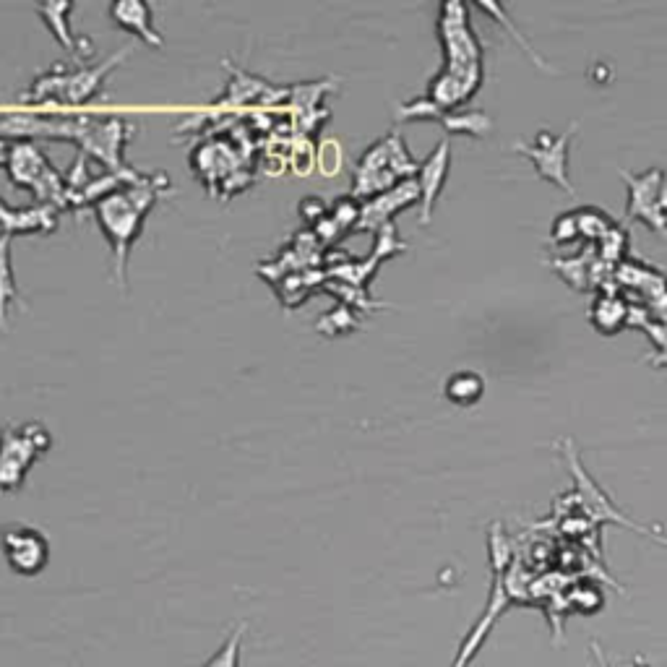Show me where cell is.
Masks as SVG:
<instances>
[{"instance_id": "cell-1", "label": "cell", "mask_w": 667, "mask_h": 667, "mask_svg": "<svg viewBox=\"0 0 667 667\" xmlns=\"http://www.w3.org/2000/svg\"><path fill=\"white\" fill-rule=\"evenodd\" d=\"M162 191H170V178L165 172L152 183L123 185V188L107 193L105 199L94 204V219H97L102 235L113 248L115 274H118L120 284H126L131 248L139 240L141 230H144V219L149 217Z\"/></svg>"}, {"instance_id": "cell-2", "label": "cell", "mask_w": 667, "mask_h": 667, "mask_svg": "<svg viewBox=\"0 0 667 667\" xmlns=\"http://www.w3.org/2000/svg\"><path fill=\"white\" fill-rule=\"evenodd\" d=\"M420 162L410 154L402 139V131L394 128L389 136L378 139L357 159L355 175H352V199L370 201L394 188L402 180L417 178Z\"/></svg>"}, {"instance_id": "cell-3", "label": "cell", "mask_w": 667, "mask_h": 667, "mask_svg": "<svg viewBox=\"0 0 667 667\" xmlns=\"http://www.w3.org/2000/svg\"><path fill=\"white\" fill-rule=\"evenodd\" d=\"M438 37L443 47V73L454 76L475 97L483 86V45L469 24L464 3H443L438 16Z\"/></svg>"}, {"instance_id": "cell-4", "label": "cell", "mask_w": 667, "mask_h": 667, "mask_svg": "<svg viewBox=\"0 0 667 667\" xmlns=\"http://www.w3.org/2000/svg\"><path fill=\"white\" fill-rule=\"evenodd\" d=\"M8 178L16 188H27L34 193L40 204L55 206L58 212L71 209V191L66 178L55 170V165L47 159L40 146L34 141H16L11 144V152L6 159Z\"/></svg>"}, {"instance_id": "cell-5", "label": "cell", "mask_w": 667, "mask_h": 667, "mask_svg": "<svg viewBox=\"0 0 667 667\" xmlns=\"http://www.w3.org/2000/svg\"><path fill=\"white\" fill-rule=\"evenodd\" d=\"M53 446V433L40 420L6 425L0 430V496L16 493L27 480L29 469Z\"/></svg>"}, {"instance_id": "cell-6", "label": "cell", "mask_w": 667, "mask_h": 667, "mask_svg": "<svg viewBox=\"0 0 667 667\" xmlns=\"http://www.w3.org/2000/svg\"><path fill=\"white\" fill-rule=\"evenodd\" d=\"M574 136L576 123H571L563 133L540 131L535 144H522V141H519V144H514V152L532 159L537 178L548 180L555 188H561L568 196H574V185H571V178H568V149H571Z\"/></svg>"}, {"instance_id": "cell-7", "label": "cell", "mask_w": 667, "mask_h": 667, "mask_svg": "<svg viewBox=\"0 0 667 667\" xmlns=\"http://www.w3.org/2000/svg\"><path fill=\"white\" fill-rule=\"evenodd\" d=\"M0 548L6 553L8 566L21 576L42 574L50 561V542L29 524H8L0 529Z\"/></svg>"}, {"instance_id": "cell-8", "label": "cell", "mask_w": 667, "mask_h": 667, "mask_svg": "<svg viewBox=\"0 0 667 667\" xmlns=\"http://www.w3.org/2000/svg\"><path fill=\"white\" fill-rule=\"evenodd\" d=\"M623 180H626L628 188V219H639L647 227H652L654 232H665L667 230V214L660 212L657 206V191H660V183L665 178V170L662 167H649L647 172H626L618 170Z\"/></svg>"}, {"instance_id": "cell-9", "label": "cell", "mask_w": 667, "mask_h": 667, "mask_svg": "<svg viewBox=\"0 0 667 667\" xmlns=\"http://www.w3.org/2000/svg\"><path fill=\"white\" fill-rule=\"evenodd\" d=\"M568 469H571V475H574V483H576V498H579V506H582L584 514L592 519V522H615V524H623V527L628 529H636V532H641V535H647V529H641L639 524H634L628 516H623L621 511L615 509L613 501L608 498V493L600 488V485L589 477L587 469L582 467V462H579V456H576L574 446L568 443Z\"/></svg>"}, {"instance_id": "cell-10", "label": "cell", "mask_w": 667, "mask_h": 667, "mask_svg": "<svg viewBox=\"0 0 667 667\" xmlns=\"http://www.w3.org/2000/svg\"><path fill=\"white\" fill-rule=\"evenodd\" d=\"M412 204H420V188H417L415 178L402 180L376 199L365 201L355 232H378L384 225H391L394 217Z\"/></svg>"}, {"instance_id": "cell-11", "label": "cell", "mask_w": 667, "mask_h": 667, "mask_svg": "<svg viewBox=\"0 0 667 667\" xmlns=\"http://www.w3.org/2000/svg\"><path fill=\"white\" fill-rule=\"evenodd\" d=\"M451 167V144L449 139H441L433 152L420 162L417 170V188H420V225H430L433 219V209H436L438 199H441L443 185L449 178Z\"/></svg>"}, {"instance_id": "cell-12", "label": "cell", "mask_w": 667, "mask_h": 667, "mask_svg": "<svg viewBox=\"0 0 667 667\" xmlns=\"http://www.w3.org/2000/svg\"><path fill=\"white\" fill-rule=\"evenodd\" d=\"M128 55H131V47H123V50H118L115 55H110L105 63L68 71L66 81H63V92H60V102H63V105H86L92 97H97V94L102 92V84H105V79L110 76V71H115Z\"/></svg>"}, {"instance_id": "cell-13", "label": "cell", "mask_w": 667, "mask_h": 667, "mask_svg": "<svg viewBox=\"0 0 667 667\" xmlns=\"http://www.w3.org/2000/svg\"><path fill=\"white\" fill-rule=\"evenodd\" d=\"M34 11L45 21L47 32L53 34L58 45L68 53H73L79 60L94 58V42L89 37H79L71 29V14L76 11V3H63V0H50V3H37Z\"/></svg>"}, {"instance_id": "cell-14", "label": "cell", "mask_w": 667, "mask_h": 667, "mask_svg": "<svg viewBox=\"0 0 667 667\" xmlns=\"http://www.w3.org/2000/svg\"><path fill=\"white\" fill-rule=\"evenodd\" d=\"M58 227V209L47 204L8 206L0 199V232L16 235H50Z\"/></svg>"}, {"instance_id": "cell-15", "label": "cell", "mask_w": 667, "mask_h": 667, "mask_svg": "<svg viewBox=\"0 0 667 667\" xmlns=\"http://www.w3.org/2000/svg\"><path fill=\"white\" fill-rule=\"evenodd\" d=\"M110 16H113V21L120 29L131 32L133 37H139L149 47H157L159 50V47L165 45L162 34L154 27L152 6L144 3V0H118V3L110 6Z\"/></svg>"}, {"instance_id": "cell-16", "label": "cell", "mask_w": 667, "mask_h": 667, "mask_svg": "<svg viewBox=\"0 0 667 667\" xmlns=\"http://www.w3.org/2000/svg\"><path fill=\"white\" fill-rule=\"evenodd\" d=\"M589 321L600 334H618L628 324V303L618 292H600L589 305Z\"/></svg>"}, {"instance_id": "cell-17", "label": "cell", "mask_w": 667, "mask_h": 667, "mask_svg": "<svg viewBox=\"0 0 667 667\" xmlns=\"http://www.w3.org/2000/svg\"><path fill=\"white\" fill-rule=\"evenodd\" d=\"M11 235L0 232V329H6L11 305L21 303L19 284H16L14 261H11Z\"/></svg>"}, {"instance_id": "cell-18", "label": "cell", "mask_w": 667, "mask_h": 667, "mask_svg": "<svg viewBox=\"0 0 667 667\" xmlns=\"http://www.w3.org/2000/svg\"><path fill=\"white\" fill-rule=\"evenodd\" d=\"M485 378L475 370H456L443 384V397L459 407H472L483 399Z\"/></svg>"}, {"instance_id": "cell-19", "label": "cell", "mask_w": 667, "mask_h": 667, "mask_svg": "<svg viewBox=\"0 0 667 667\" xmlns=\"http://www.w3.org/2000/svg\"><path fill=\"white\" fill-rule=\"evenodd\" d=\"M597 253H592L589 248L587 253H576V256H563V258H553L550 266H553L563 279H566L574 290L584 292L592 287V269H595Z\"/></svg>"}, {"instance_id": "cell-20", "label": "cell", "mask_w": 667, "mask_h": 667, "mask_svg": "<svg viewBox=\"0 0 667 667\" xmlns=\"http://www.w3.org/2000/svg\"><path fill=\"white\" fill-rule=\"evenodd\" d=\"M441 126L449 133L485 139L493 131V118L485 110H449V113H443Z\"/></svg>"}, {"instance_id": "cell-21", "label": "cell", "mask_w": 667, "mask_h": 667, "mask_svg": "<svg viewBox=\"0 0 667 667\" xmlns=\"http://www.w3.org/2000/svg\"><path fill=\"white\" fill-rule=\"evenodd\" d=\"M576 217H579V235H582L584 240H589V243L602 240L615 227L613 219L605 212H600L597 206H582V209H576Z\"/></svg>"}, {"instance_id": "cell-22", "label": "cell", "mask_w": 667, "mask_h": 667, "mask_svg": "<svg viewBox=\"0 0 667 667\" xmlns=\"http://www.w3.org/2000/svg\"><path fill=\"white\" fill-rule=\"evenodd\" d=\"M597 258L600 261H605V264H613L618 266L621 261H626V253H628V232L623 230V227L615 225L613 230L605 235L602 240H597Z\"/></svg>"}, {"instance_id": "cell-23", "label": "cell", "mask_w": 667, "mask_h": 667, "mask_svg": "<svg viewBox=\"0 0 667 667\" xmlns=\"http://www.w3.org/2000/svg\"><path fill=\"white\" fill-rule=\"evenodd\" d=\"M443 113H446V110H441V107L425 94V97H417V100L399 102L397 123H404V120H436V123H441Z\"/></svg>"}, {"instance_id": "cell-24", "label": "cell", "mask_w": 667, "mask_h": 667, "mask_svg": "<svg viewBox=\"0 0 667 667\" xmlns=\"http://www.w3.org/2000/svg\"><path fill=\"white\" fill-rule=\"evenodd\" d=\"M357 324H360V321H357L350 305H339L337 311H331L329 316L318 321L316 329L321 331V334H326V337H339V334H347V331L357 329Z\"/></svg>"}, {"instance_id": "cell-25", "label": "cell", "mask_w": 667, "mask_h": 667, "mask_svg": "<svg viewBox=\"0 0 667 667\" xmlns=\"http://www.w3.org/2000/svg\"><path fill=\"white\" fill-rule=\"evenodd\" d=\"M576 238H582V235H579V217H576V209L574 212L558 214L553 227H550V240H553L555 245H568L574 243Z\"/></svg>"}, {"instance_id": "cell-26", "label": "cell", "mask_w": 667, "mask_h": 667, "mask_svg": "<svg viewBox=\"0 0 667 667\" xmlns=\"http://www.w3.org/2000/svg\"><path fill=\"white\" fill-rule=\"evenodd\" d=\"M483 11H488V14L496 16L498 24H503V27H509V32L514 34L516 42H519V45H522L524 50H527V53L532 55V60H535L537 66H540V68H548V63H545V60H542L540 55H537L535 50H532V45H529V42H527V37H524V34L514 27V21H511L509 16H506V11H503V6H496V3H483Z\"/></svg>"}, {"instance_id": "cell-27", "label": "cell", "mask_w": 667, "mask_h": 667, "mask_svg": "<svg viewBox=\"0 0 667 667\" xmlns=\"http://www.w3.org/2000/svg\"><path fill=\"white\" fill-rule=\"evenodd\" d=\"M584 602H589V613H595V610L602 608V592L592 582L579 584V587H574V592H571V605L584 610Z\"/></svg>"}, {"instance_id": "cell-28", "label": "cell", "mask_w": 667, "mask_h": 667, "mask_svg": "<svg viewBox=\"0 0 667 667\" xmlns=\"http://www.w3.org/2000/svg\"><path fill=\"white\" fill-rule=\"evenodd\" d=\"M657 206H660L662 214H667V172L660 183V191H657Z\"/></svg>"}, {"instance_id": "cell-29", "label": "cell", "mask_w": 667, "mask_h": 667, "mask_svg": "<svg viewBox=\"0 0 667 667\" xmlns=\"http://www.w3.org/2000/svg\"><path fill=\"white\" fill-rule=\"evenodd\" d=\"M592 654H595L597 665H600V667H610L608 660H605V654H602V647H600V644H597V641H595V644H592Z\"/></svg>"}, {"instance_id": "cell-30", "label": "cell", "mask_w": 667, "mask_h": 667, "mask_svg": "<svg viewBox=\"0 0 667 667\" xmlns=\"http://www.w3.org/2000/svg\"><path fill=\"white\" fill-rule=\"evenodd\" d=\"M652 537H654V540H657V542H660V545H665V548H667V535H662V529H660V527L654 529Z\"/></svg>"}, {"instance_id": "cell-31", "label": "cell", "mask_w": 667, "mask_h": 667, "mask_svg": "<svg viewBox=\"0 0 667 667\" xmlns=\"http://www.w3.org/2000/svg\"><path fill=\"white\" fill-rule=\"evenodd\" d=\"M634 667H652V665H649V662H644V660H641V657H636Z\"/></svg>"}]
</instances>
